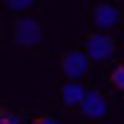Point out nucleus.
<instances>
[{"label":"nucleus","instance_id":"obj_2","mask_svg":"<svg viewBox=\"0 0 124 124\" xmlns=\"http://www.w3.org/2000/svg\"><path fill=\"white\" fill-rule=\"evenodd\" d=\"M117 50V40L109 32H89L85 40V52L89 55L92 62H107Z\"/></svg>","mask_w":124,"mask_h":124},{"label":"nucleus","instance_id":"obj_8","mask_svg":"<svg viewBox=\"0 0 124 124\" xmlns=\"http://www.w3.org/2000/svg\"><path fill=\"white\" fill-rule=\"evenodd\" d=\"M0 124H23V117L10 112V109H3L0 112Z\"/></svg>","mask_w":124,"mask_h":124},{"label":"nucleus","instance_id":"obj_9","mask_svg":"<svg viewBox=\"0 0 124 124\" xmlns=\"http://www.w3.org/2000/svg\"><path fill=\"white\" fill-rule=\"evenodd\" d=\"M35 0H8V10H13V13H20V10H27L32 8Z\"/></svg>","mask_w":124,"mask_h":124},{"label":"nucleus","instance_id":"obj_10","mask_svg":"<svg viewBox=\"0 0 124 124\" xmlns=\"http://www.w3.org/2000/svg\"><path fill=\"white\" fill-rule=\"evenodd\" d=\"M32 124H60L52 114H37L35 119H32Z\"/></svg>","mask_w":124,"mask_h":124},{"label":"nucleus","instance_id":"obj_1","mask_svg":"<svg viewBox=\"0 0 124 124\" xmlns=\"http://www.w3.org/2000/svg\"><path fill=\"white\" fill-rule=\"evenodd\" d=\"M45 37V30L40 25V20L30 15H17L13 20V40L17 47H37Z\"/></svg>","mask_w":124,"mask_h":124},{"label":"nucleus","instance_id":"obj_5","mask_svg":"<svg viewBox=\"0 0 124 124\" xmlns=\"http://www.w3.org/2000/svg\"><path fill=\"white\" fill-rule=\"evenodd\" d=\"M79 112H82V117H87V119H102L109 112V102H107V97L102 94L99 89H89L85 102H82V107H79Z\"/></svg>","mask_w":124,"mask_h":124},{"label":"nucleus","instance_id":"obj_3","mask_svg":"<svg viewBox=\"0 0 124 124\" xmlns=\"http://www.w3.org/2000/svg\"><path fill=\"white\" fill-rule=\"evenodd\" d=\"M92 67V60L85 50H70L62 57V75L70 82H82L87 77V72Z\"/></svg>","mask_w":124,"mask_h":124},{"label":"nucleus","instance_id":"obj_6","mask_svg":"<svg viewBox=\"0 0 124 124\" xmlns=\"http://www.w3.org/2000/svg\"><path fill=\"white\" fill-rule=\"evenodd\" d=\"M87 92L89 89L82 85V82H65V85L60 87V99H62V104L67 109H79L85 97H87Z\"/></svg>","mask_w":124,"mask_h":124},{"label":"nucleus","instance_id":"obj_4","mask_svg":"<svg viewBox=\"0 0 124 124\" xmlns=\"http://www.w3.org/2000/svg\"><path fill=\"white\" fill-rule=\"evenodd\" d=\"M124 20V10L114 3H94L92 5V23L97 25L99 32H109Z\"/></svg>","mask_w":124,"mask_h":124},{"label":"nucleus","instance_id":"obj_7","mask_svg":"<svg viewBox=\"0 0 124 124\" xmlns=\"http://www.w3.org/2000/svg\"><path fill=\"white\" fill-rule=\"evenodd\" d=\"M109 82H112L119 92H124V65H117L114 70L109 72Z\"/></svg>","mask_w":124,"mask_h":124}]
</instances>
